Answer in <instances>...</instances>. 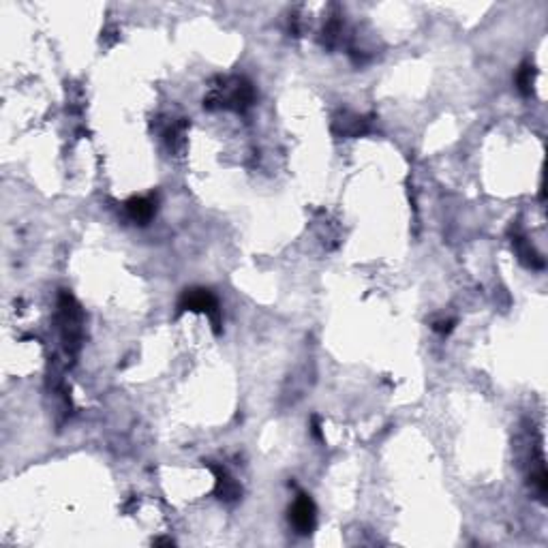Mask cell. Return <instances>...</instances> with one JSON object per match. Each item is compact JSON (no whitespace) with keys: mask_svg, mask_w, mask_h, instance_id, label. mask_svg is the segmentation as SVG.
<instances>
[{"mask_svg":"<svg viewBox=\"0 0 548 548\" xmlns=\"http://www.w3.org/2000/svg\"><path fill=\"white\" fill-rule=\"evenodd\" d=\"M452 323H454V321H437V323H435V330H437V332H450V330H452Z\"/></svg>","mask_w":548,"mask_h":548,"instance_id":"8","label":"cell"},{"mask_svg":"<svg viewBox=\"0 0 548 548\" xmlns=\"http://www.w3.org/2000/svg\"><path fill=\"white\" fill-rule=\"evenodd\" d=\"M180 308L182 311H193V313H206L210 317V321L214 323V330L218 332V323H221V308H218V300L210 289H203V287L186 289L180 298Z\"/></svg>","mask_w":548,"mask_h":548,"instance_id":"1","label":"cell"},{"mask_svg":"<svg viewBox=\"0 0 548 548\" xmlns=\"http://www.w3.org/2000/svg\"><path fill=\"white\" fill-rule=\"evenodd\" d=\"M512 245L516 247V253H518V259L529 266V268H544V259L539 257V253L520 236V234H514L512 236Z\"/></svg>","mask_w":548,"mask_h":548,"instance_id":"6","label":"cell"},{"mask_svg":"<svg viewBox=\"0 0 548 548\" xmlns=\"http://www.w3.org/2000/svg\"><path fill=\"white\" fill-rule=\"evenodd\" d=\"M155 210H157V203L150 197H133L127 201V214L140 225H146L155 216Z\"/></svg>","mask_w":548,"mask_h":548,"instance_id":"5","label":"cell"},{"mask_svg":"<svg viewBox=\"0 0 548 548\" xmlns=\"http://www.w3.org/2000/svg\"><path fill=\"white\" fill-rule=\"evenodd\" d=\"M212 471L216 476V495H218V499L236 501L240 497V486L236 484V480L223 467H214L212 465Z\"/></svg>","mask_w":548,"mask_h":548,"instance_id":"4","label":"cell"},{"mask_svg":"<svg viewBox=\"0 0 548 548\" xmlns=\"http://www.w3.org/2000/svg\"><path fill=\"white\" fill-rule=\"evenodd\" d=\"M60 321L65 345L69 352H75L82 339V311L69 293L60 296Z\"/></svg>","mask_w":548,"mask_h":548,"instance_id":"2","label":"cell"},{"mask_svg":"<svg viewBox=\"0 0 548 548\" xmlns=\"http://www.w3.org/2000/svg\"><path fill=\"white\" fill-rule=\"evenodd\" d=\"M533 77H535V69H533L529 62H525V65L518 69V73H516V86H518V90H520L525 96H529L531 90H533Z\"/></svg>","mask_w":548,"mask_h":548,"instance_id":"7","label":"cell"},{"mask_svg":"<svg viewBox=\"0 0 548 548\" xmlns=\"http://www.w3.org/2000/svg\"><path fill=\"white\" fill-rule=\"evenodd\" d=\"M315 503L311 501V497L306 495H298V499L293 501L291 510H289V520L293 525V529L302 535L311 533L315 529Z\"/></svg>","mask_w":548,"mask_h":548,"instance_id":"3","label":"cell"}]
</instances>
